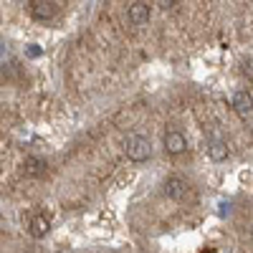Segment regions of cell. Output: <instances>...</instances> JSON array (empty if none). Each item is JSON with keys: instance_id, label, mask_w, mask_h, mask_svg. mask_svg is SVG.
<instances>
[{"instance_id": "3957f363", "label": "cell", "mask_w": 253, "mask_h": 253, "mask_svg": "<svg viewBox=\"0 0 253 253\" xmlns=\"http://www.w3.org/2000/svg\"><path fill=\"white\" fill-rule=\"evenodd\" d=\"M56 13H58V3H53V0H33L31 3V15L41 20V23L51 20Z\"/></svg>"}, {"instance_id": "5b68a950", "label": "cell", "mask_w": 253, "mask_h": 253, "mask_svg": "<svg viewBox=\"0 0 253 253\" xmlns=\"http://www.w3.org/2000/svg\"><path fill=\"white\" fill-rule=\"evenodd\" d=\"M48 230H51V218L46 213H36L28 223V233L33 238H46L48 236Z\"/></svg>"}, {"instance_id": "ba28073f", "label": "cell", "mask_w": 253, "mask_h": 253, "mask_svg": "<svg viewBox=\"0 0 253 253\" xmlns=\"http://www.w3.org/2000/svg\"><path fill=\"white\" fill-rule=\"evenodd\" d=\"M23 172L28 177H41V175H46V162L41 160V157H26L23 160Z\"/></svg>"}, {"instance_id": "30bf717a", "label": "cell", "mask_w": 253, "mask_h": 253, "mask_svg": "<svg viewBox=\"0 0 253 253\" xmlns=\"http://www.w3.org/2000/svg\"><path fill=\"white\" fill-rule=\"evenodd\" d=\"M243 74H246L248 79H253V58H246V61H243Z\"/></svg>"}, {"instance_id": "9c48e42d", "label": "cell", "mask_w": 253, "mask_h": 253, "mask_svg": "<svg viewBox=\"0 0 253 253\" xmlns=\"http://www.w3.org/2000/svg\"><path fill=\"white\" fill-rule=\"evenodd\" d=\"M208 157L210 160H215V162H223L228 157V144L223 139H210L208 144Z\"/></svg>"}, {"instance_id": "52a82bcc", "label": "cell", "mask_w": 253, "mask_h": 253, "mask_svg": "<svg viewBox=\"0 0 253 253\" xmlns=\"http://www.w3.org/2000/svg\"><path fill=\"white\" fill-rule=\"evenodd\" d=\"M126 15H129V20H132L134 26H144L147 20H150V15H152V8L147 5V3H132Z\"/></svg>"}, {"instance_id": "6da1fadb", "label": "cell", "mask_w": 253, "mask_h": 253, "mask_svg": "<svg viewBox=\"0 0 253 253\" xmlns=\"http://www.w3.org/2000/svg\"><path fill=\"white\" fill-rule=\"evenodd\" d=\"M124 150H126V157L134 160V162H144L147 157H150L152 147H150V139H147L144 134H129L124 142Z\"/></svg>"}, {"instance_id": "277c9868", "label": "cell", "mask_w": 253, "mask_h": 253, "mask_svg": "<svg viewBox=\"0 0 253 253\" xmlns=\"http://www.w3.org/2000/svg\"><path fill=\"white\" fill-rule=\"evenodd\" d=\"M230 107H233V109H236V114H241V117L253 114V94H251V91H246V89L236 91V94H233V99H230Z\"/></svg>"}, {"instance_id": "7a4b0ae2", "label": "cell", "mask_w": 253, "mask_h": 253, "mask_svg": "<svg viewBox=\"0 0 253 253\" xmlns=\"http://www.w3.org/2000/svg\"><path fill=\"white\" fill-rule=\"evenodd\" d=\"M165 195L172 198V200H177V203L187 200V198H190V185H187V180H185V177H177V175L167 177V180H165Z\"/></svg>"}, {"instance_id": "8992f818", "label": "cell", "mask_w": 253, "mask_h": 253, "mask_svg": "<svg viewBox=\"0 0 253 253\" xmlns=\"http://www.w3.org/2000/svg\"><path fill=\"white\" fill-rule=\"evenodd\" d=\"M165 150L170 152V155H180V152H185L187 150V139H185V134L182 132H167L165 134Z\"/></svg>"}]
</instances>
